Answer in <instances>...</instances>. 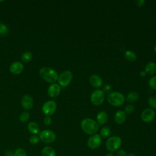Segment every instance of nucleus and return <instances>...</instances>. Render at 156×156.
Instances as JSON below:
<instances>
[{
    "label": "nucleus",
    "instance_id": "1",
    "mask_svg": "<svg viewBox=\"0 0 156 156\" xmlns=\"http://www.w3.org/2000/svg\"><path fill=\"white\" fill-rule=\"evenodd\" d=\"M80 126L85 133L92 135L98 131L99 125L95 120L87 118L82 120Z\"/></svg>",
    "mask_w": 156,
    "mask_h": 156
},
{
    "label": "nucleus",
    "instance_id": "2",
    "mask_svg": "<svg viewBox=\"0 0 156 156\" xmlns=\"http://www.w3.org/2000/svg\"><path fill=\"white\" fill-rule=\"evenodd\" d=\"M40 76L48 83H54L57 81L58 75L55 70L49 67H43L39 70Z\"/></svg>",
    "mask_w": 156,
    "mask_h": 156
},
{
    "label": "nucleus",
    "instance_id": "3",
    "mask_svg": "<svg viewBox=\"0 0 156 156\" xmlns=\"http://www.w3.org/2000/svg\"><path fill=\"white\" fill-rule=\"evenodd\" d=\"M126 98L124 95L118 91H112L107 94V100L108 102L115 107H119L122 105L124 101Z\"/></svg>",
    "mask_w": 156,
    "mask_h": 156
},
{
    "label": "nucleus",
    "instance_id": "4",
    "mask_svg": "<svg viewBox=\"0 0 156 156\" xmlns=\"http://www.w3.org/2000/svg\"><path fill=\"white\" fill-rule=\"evenodd\" d=\"M122 140L118 136H113L107 139L105 143L107 149L110 152H113L118 151L121 147Z\"/></svg>",
    "mask_w": 156,
    "mask_h": 156
},
{
    "label": "nucleus",
    "instance_id": "5",
    "mask_svg": "<svg viewBox=\"0 0 156 156\" xmlns=\"http://www.w3.org/2000/svg\"><path fill=\"white\" fill-rule=\"evenodd\" d=\"M73 79V74L69 70H65L62 72L58 77V84L61 87H67L71 82Z\"/></svg>",
    "mask_w": 156,
    "mask_h": 156
},
{
    "label": "nucleus",
    "instance_id": "6",
    "mask_svg": "<svg viewBox=\"0 0 156 156\" xmlns=\"http://www.w3.org/2000/svg\"><path fill=\"white\" fill-rule=\"evenodd\" d=\"M105 100V94L102 90L96 89L90 95V101L94 105L102 104Z\"/></svg>",
    "mask_w": 156,
    "mask_h": 156
},
{
    "label": "nucleus",
    "instance_id": "7",
    "mask_svg": "<svg viewBox=\"0 0 156 156\" xmlns=\"http://www.w3.org/2000/svg\"><path fill=\"white\" fill-rule=\"evenodd\" d=\"M40 140L44 143H53L56 139L55 133L49 129L43 130L39 133Z\"/></svg>",
    "mask_w": 156,
    "mask_h": 156
},
{
    "label": "nucleus",
    "instance_id": "8",
    "mask_svg": "<svg viewBox=\"0 0 156 156\" xmlns=\"http://www.w3.org/2000/svg\"><path fill=\"white\" fill-rule=\"evenodd\" d=\"M57 108V104L52 100L46 101L42 106V112L46 116L52 115Z\"/></svg>",
    "mask_w": 156,
    "mask_h": 156
},
{
    "label": "nucleus",
    "instance_id": "9",
    "mask_svg": "<svg viewBox=\"0 0 156 156\" xmlns=\"http://www.w3.org/2000/svg\"><path fill=\"white\" fill-rule=\"evenodd\" d=\"M102 143V137L99 134L95 133L91 135L87 141V145L89 148L95 149L99 147Z\"/></svg>",
    "mask_w": 156,
    "mask_h": 156
},
{
    "label": "nucleus",
    "instance_id": "10",
    "mask_svg": "<svg viewBox=\"0 0 156 156\" xmlns=\"http://www.w3.org/2000/svg\"><path fill=\"white\" fill-rule=\"evenodd\" d=\"M155 117V113L152 108H147L144 109L141 115V118L144 122L148 123L152 122Z\"/></svg>",
    "mask_w": 156,
    "mask_h": 156
},
{
    "label": "nucleus",
    "instance_id": "11",
    "mask_svg": "<svg viewBox=\"0 0 156 156\" xmlns=\"http://www.w3.org/2000/svg\"><path fill=\"white\" fill-rule=\"evenodd\" d=\"M61 91V87L56 83H51L48 88L47 93L49 97L55 98L58 96Z\"/></svg>",
    "mask_w": 156,
    "mask_h": 156
},
{
    "label": "nucleus",
    "instance_id": "12",
    "mask_svg": "<svg viewBox=\"0 0 156 156\" xmlns=\"http://www.w3.org/2000/svg\"><path fill=\"white\" fill-rule=\"evenodd\" d=\"M89 82L92 87L96 89H99L103 84V80L102 78L97 74L91 75L89 77Z\"/></svg>",
    "mask_w": 156,
    "mask_h": 156
},
{
    "label": "nucleus",
    "instance_id": "13",
    "mask_svg": "<svg viewBox=\"0 0 156 156\" xmlns=\"http://www.w3.org/2000/svg\"><path fill=\"white\" fill-rule=\"evenodd\" d=\"M21 105L26 110H30L33 107L34 100L29 94L24 95L21 98Z\"/></svg>",
    "mask_w": 156,
    "mask_h": 156
},
{
    "label": "nucleus",
    "instance_id": "14",
    "mask_svg": "<svg viewBox=\"0 0 156 156\" xmlns=\"http://www.w3.org/2000/svg\"><path fill=\"white\" fill-rule=\"evenodd\" d=\"M24 69V66L23 63L20 62H15L10 66V71L12 74L18 75L21 74Z\"/></svg>",
    "mask_w": 156,
    "mask_h": 156
},
{
    "label": "nucleus",
    "instance_id": "15",
    "mask_svg": "<svg viewBox=\"0 0 156 156\" xmlns=\"http://www.w3.org/2000/svg\"><path fill=\"white\" fill-rule=\"evenodd\" d=\"M126 113L123 110H118L114 115V120L118 124H123L126 119Z\"/></svg>",
    "mask_w": 156,
    "mask_h": 156
},
{
    "label": "nucleus",
    "instance_id": "16",
    "mask_svg": "<svg viewBox=\"0 0 156 156\" xmlns=\"http://www.w3.org/2000/svg\"><path fill=\"white\" fill-rule=\"evenodd\" d=\"M108 119V115L105 111H101L97 114L96 122L99 125L102 126L105 124L107 122Z\"/></svg>",
    "mask_w": 156,
    "mask_h": 156
},
{
    "label": "nucleus",
    "instance_id": "17",
    "mask_svg": "<svg viewBox=\"0 0 156 156\" xmlns=\"http://www.w3.org/2000/svg\"><path fill=\"white\" fill-rule=\"evenodd\" d=\"M41 156H56V152L53 147L47 146L43 148Z\"/></svg>",
    "mask_w": 156,
    "mask_h": 156
},
{
    "label": "nucleus",
    "instance_id": "18",
    "mask_svg": "<svg viewBox=\"0 0 156 156\" xmlns=\"http://www.w3.org/2000/svg\"><path fill=\"white\" fill-rule=\"evenodd\" d=\"M146 74L149 75H153L156 72V63L152 62H149L145 66V70Z\"/></svg>",
    "mask_w": 156,
    "mask_h": 156
},
{
    "label": "nucleus",
    "instance_id": "19",
    "mask_svg": "<svg viewBox=\"0 0 156 156\" xmlns=\"http://www.w3.org/2000/svg\"><path fill=\"white\" fill-rule=\"evenodd\" d=\"M28 130L33 135H37L40 132V127L37 123L35 122H30L27 124Z\"/></svg>",
    "mask_w": 156,
    "mask_h": 156
},
{
    "label": "nucleus",
    "instance_id": "20",
    "mask_svg": "<svg viewBox=\"0 0 156 156\" xmlns=\"http://www.w3.org/2000/svg\"><path fill=\"white\" fill-rule=\"evenodd\" d=\"M136 54L135 52L130 50L126 51L124 54V57L127 61L133 62L136 59Z\"/></svg>",
    "mask_w": 156,
    "mask_h": 156
},
{
    "label": "nucleus",
    "instance_id": "21",
    "mask_svg": "<svg viewBox=\"0 0 156 156\" xmlns=\"http://www.w3.org/2000/svg\"><path fill=\"white\" fill-rule=\"evenodd\" d=\"M126 99L128 102L133 103V102H136L138 100L139 94H138V93H136L135 91H132V92H130L127 94Z\"/></svg>",
    "mask_w": 156,
    "mask_h": 156
},
{
    "label": "nucleus",
    "instance_id": "22",
    "mask_svg": "<svg viewBox=\"0 0 156 156\" xmlns=\"http://www.w3.org/2000/svg\"><path fill=\"white\" fill-rule=\"evenodd\" d=\"M99 135L102 138H108L111 135V130L108 127H107V126L103 127L100 130Z\"/></svg>",
    "mask_w": 156,
    "mask_h": 156
},
{
    "label": "nucleus",
    "instance_id": "23",
    "mask_svg": "<svg viewBox=\"0 0 156 156\" xmlns=\"http://www.w3.org/2000/svg\"><path fill=\"white\" fill-rule=\"evenodd\" d=\"M32 54L29 51H26L23 53L21 55V60L23 63H27L31 60Z\"/></svg>",
    "mask_w": 156,
    "mask_h": 156
},
{
    "label": "nucleus",
    "instance_id": "24",
    "mask_svg": "<svg viewBox=\"0 0 156 156\" xmlns=\"http://www.w3.org/2000/svg\"><path fill=\"white\" fill-rule=\"evenodd\" d=\"M30 118V114L27 111H25V112H23L20 116V121L21 122H26L27 121H28V120Z\"/></svg>",
    "mask_w": 156,
    "mask_h": 156
},
{
    "label": "nucleus",
    "instance_id": "25",
    "mask_svg": "<svg viewBox=\"0 0 156 156\" xmlns=\"http://www.w3.org/2000/svg\"><path fill=\"white\" fill-rule=\"evenodd\" d=\"M148 104L154 110H156V96H152L148 99Z\"/></svg>",
    "mask_w": 156,
    "mask_h": 156
},
{
    "label": "nucleus",
    "instance_id": "26",
    "mask_svg": "<svg viewBox=\"0 0 156 156\" xmlns=\"http://www.w3.org/2000/svg\"><path fill=\"white\" fill-rule=\"evenodd\" d=\"M9 29L7 26L3 23H0V35H5L8 34Z\"/></svg>",
    "mask_w": 156,
    "mask_h": 156
},
{
    "label": "nucleus",
    "instance_id": "27",
    "mask_svg": "<svg viewBox=\"0 0 156 156\" xmlns=\"http://www.w3.org/2000/svg\"><path fill=\"white\" fill-rule=\"evenodd\" d=\"M149 87L152 90H156V76L152 77L148 82Z\"/></svg>",
    "mask_w": 156,
    "mask_h": 156
},
{
    "label": "nucleus",
    "instance_id": "28",
    "mask_svg": "<svg viewBox=\"0 0 156 156\" xmlns=\"http://www.w3.org/2000/svg\"><path fill=\"white\" fill-rule=\"evenodd\" d=\"M29 142L32 144H37L38 143V142L40 141V138L39 136H38L37 135H32L30 136L29 138Z\"/></svg>",
    "mask_w": 156,
    "mask_h": 156
},
{
    "label": "nucleus",
    "instance_id": "29",
    "mask_svg": "<svg viewBox=\"0 0 156 156\" xmlns=\"http://www.w3.org/2000/svg\"><path fill=\"white\" fill-rule=\"evenodd\" d=\"M14 156H26V152L23 148H18L14 152Z\"/></svg>",
    "mask_w": 156,
    "mask_h": 156
},
{
    "label": "nucleus",
    "instance_id": "30",
    "mask_svg": "<svg viewBox=\"0 0 156 156\" xmlns=\"http://www.w3.org/2000/svg\"><path fill=\"white\" fill-rule=\"evenodd\" d=\"M135 111V107L132 104L127 105L125 107V113L126 114H132Z\"/></svg>",
    "mask_w": 156,
    "mask_h": 156
},
{
    "label": "nucleus",
    "instance_id": "31",
    "mask_svg": "<svg viewBox=\"0 0 156 156\" xmlns=\"http://www.w3.org/2000/svg\"><path fill=\"white\" fill-rule=\"evenodd\" d=\"M112 87L110 84H105V85L103 86L102 88V91L104 93V94H109L110 93L112 92Z\"/></svg>",
    "mask_w": 156,
    "mask_h": 156
},
{
    "label": "nucleus",
    "instance_id": "32",
    "mask_svg": "<svg viewBox=\"0 0 156 156\" xmlns=\"http://www.w3.org/2000/svg\"><path fill=\"white\" fill-rule=\"evenodd\" d=\"M52 122V119L50 116H46L43 119V123L46 126H49Z\"/></svg>",
    "mask_w": 156,
    "mask_h": 156
},
{
    "label": "nucleus",
    "instance_id": "33",
    "mask_svg": "<svg viewBox=\"0 0 156 156\" xmlns=\"http://www.w3.org/2000/svg\"><path fill=\"white\" fill-rule=\"evenodd\" d=\"M116 156H127L126 152L123 150H119L116 154Z\"/></svg>",
    "mask_w": 156,
    "mask_h": 156
},
{
    "label": "nucleus",
    "instance_id": "34",
    "mask_svg": "<svg viewBox=\"0 0 156 156\" xmlns=\"http://www.w3.org/2000/svg\"><path fill=\"white\" fill-rule=\"evenodd\" d=\"M144 2H145V1H143V0H138V1H136L135 2L136 5L138 7H142V6L144 5Z\"/></svg>",
    "mask_w": 156,
    "mask_h": 156
},
{
    "label": "nucleus",
    "instance_id": "35",
    "mask_svg": "<svg viewBox=\"0 0 156 156\" xmlns=\"http://www.w3.org/2000/svg\"><path fill=\"white\" fill-rule=\"evenodd\" d=\"M6 156H14V153L12 152L11 151H7L5 154Z\"/></svg>",
    "mask_w": 156,
    "mask_h": 156
},
{
    "label": "nucleus",
    "instance_id": "36",
    "mask_svg": "<svg viewBox=\"0 0 156 156\" xmlns=\"http://www.w3.org/2000/svg\"><path fill=\"white\" fill-rule=\"evenodd\" d=\"M146 72H145L144 71H142L140 73V75H141V76H146Z\"/></svg>",
    "mask_w": 156,
    "mask_h": 156
},
{
    "label": "nucleus",
    "instance_id": "37",
    "mask_svg": "<svg viewBox=\"0 0 156 156\" xmlns=\"http://www.w3.org/2000/svg\"><path fill=\"white\" fill-rule=\"evenodd\" d=\"M105 156H114V155L112 153H108Z\"/></svg>",
    "mask_w": 156,
    "mask_h": 156
},
{
    "label": "nucleus",
    "instance_id": "38",
    "mask_svg": "<svg viewBox=\"0 0 156 156\" xmlns=\"http://www.w3.org/2000/svg\"><path fill=\"white\" fill-rule=\"evenodd\" d=\"M127 156H136L134 154H132V153H130V154H129V155H127Z\"/></svg>",
    "mask_w": 156,
    "mask_h": 156
},
{
    "label": "nucleus",
    "instance_id": "39",
    "mask_svg": "<svg viewBox=\"0 0 156 156\" xmlns=\"http://www.w3.org/2000/svg\"><path fill=\"white\" fill-rule=\"evenodd\" d=\"M154 51H155V52H156V44L155 45V46H154Z\"/></svg>",
    "mask_w": 156,
    "mask_h": 156
}]
</instances>
